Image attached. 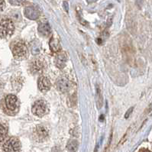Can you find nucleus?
Masks as SVG:
<instances>
[{
  "label": "nucleus",
  "instance_id": "423d86ee",
  "mask_svg": "<svg viewBox=\"0 0 152 152\" xmlns=\"http://www.w3.org/2000/svg\"><path fill=\"white\" fill-rule=\"evenodd\" d=\"M34 136L37 141H42L48 136V132L44 126L39 125L34 129Z\"/></svg>",
  "mask_w": 152,
  "mask_h": 152
},
{
  "label": "nucleus",
  "instance_id": "f8f14e48",
  "mask_svg": "<svg viewBox=\"0 0 152 152\" xmlns=\"http://www.w3.org/2000/svg\"><path fill=\"white\" fill-rule=\"evenodd\" d=\"M49 46H50V50L53 52H55V53H58L61 50L60 41L54 37H52L51 39H50V42H49Z\"/></svg>",
  "mask_w": 152,
  "mask_h": 152
},
{
  "label": "nucleus",
  "instance_id": "1a4fd4ad",
  "mask_svg": "<svg viewBox=\"0 0 152 152\" xmlns=\"http://www.w3.org/2000/svg\"><path fill=\"white\" fill-rule=\"evenodd\" d=\"M38 89L42 93L48 92L50 89V82L47 77H41L38 80Z\"/></svg>",
  "mask_w": 152,
  "mask_h": 152
},
{
  "label": "nucleus",
  "instance_id": "9b49d317",
  "mask_svg": "<svg viewBox=\"0 0 152 152\" xmlns=\"http://www.w3.org/2000/svg\"><path fill=\"white\" fill-rule=\"evenodd\" d=\"M31 71L33 73H40L44 70V64L42 61H39V60H35V61H32V63L30 65Z\"/></svg>",
  "mask_w": 152,
  "mask_h": 152
},
{
  "label": "nucleus",
  "instance_id": "6e6552de",
  "mask_svg": "<svg viewBox=\"0 0 152 152\" xmlns=\"http://www.w3.org/2000/svg\"><path fill=\"white\" fill-rule=\"evenodd\" d=\"M66 61H67V55L66 53L64 51L58 52L55 58V63L57 67L60 69H63L66 65Z\"/></svg>",
  "mask_w": 152,
  "mask_h": 152
},
{
  "label": "nucleus",
  "instance_id": "7ed1b4c3",
  "mask_svg": "<svg viewBox=\"0 0 152 152\" xmlns=\"http://www.w3.org/2000/svg\"><path fill=\"white\" fill-rule=\"evenodd\" d=\"M5 109L9 113L14 114V113H17L19 109V101L18 98L15 95L10 94L8 95L5 99Z\"/></svg>",
  "mask_w": 152,
  "mask_h": 152
},
{
  "label": "nucleus",
  "instance_id": "9d476101",
  "mask_svg": "<svg viewBox=\"0 0 152 152\" xmlns=\"http://www.w3.org/2000/svg\"><path fill=\"white\" fill-rule=\"evenodd\" d=\"M56 85H57V90L61 93H66L69 90V88H70V83L67 79L64 78V77L58 80Z\"/></svg>",
  "mask_w": 152,
  "mask_h": 152
},
{
  "label": "nucleus",
  "instance_id": "20e7f679",
  "mask_svg": "<svg viewBox=\"0 0 152 152\" xmlns=\"http://www.w3.org/2000/svg\"><path fill=\"white\" fill-rule=\"evenodd\" d=\"M31 111L34 115L38 117H43L48 113V105L44 100H38L34 103L31 108Z\"/></svg>",
  "mask_w": 152,
  "mask_h": 152
},
{
  "label": "nucleus",
  "instance_id": "dca6fc26",
  "mask_svg": "<svg viewBox=\"0 0 152 152\" xmlns=\"http://www.w3.org/2000/svg\"><path fill=\"white\" fill-rule=\"evenodd\" d=\"M7 136V130L6 127L2 125H0V142H2L5 140Z\"/></svg>",
  "mask_w": 152,
  "mask_h": 152
},
{
  "label": "nucleus",
  "instance_id": "6ab92c4d",
  "mask_svg": "<svg viewBox=\"0 0 152 152\" xmlns=\"http://www.w3.org/2000/svg\"><path fill=\"white\" fill-rule=\"evenodd\" d=\"M64 7L65 10H66V12H68V10H69V6H68V3L66 2H64Z\"/></svg>",
  "mask_w": 152,
  "mask_h": 152
},
{
  "label": "nucleus",
  "instance_id": "aec40b11",
  "mask_svg": "<svg viewBox=\"0 0 152 152\" xmlns=\"http://www.w3.org/2000/svg\"><path fill=\"white\" fill-rule=\"evenodd\" d=\"M86 1H87V2H89V3H92V2H96L97 0H86Z\"/></svg>",
  "mask_w": 152,
  "mask_h": 152
},
{
  "label": "nucleus",
  "instance_id": "2eb2a0df",
  "mask_svg": "<svg viewBox=\"0 0 152 152\" xmlns=\"http://www.w3.org/2000/svg\"><path fill=\"white\" fill-rule=\"evenodd\" d=\"M66 149L70 152H76L78 149V142L77 140L72 139L68 141L66 145Z\"/></svg>",
  "mask_w": 152,
  "mask_h": 152
},
{
  "label": "nucleus",
  "instance_id": "a211bd4d",
  "mask_svg": "<svg viewBox=\"0 0 152 152\" xmlns=\"http://www.w3.org/2000/svg\"><path fill=\"white\" fill-rule=\"evenodd\" d=\"M6 8V2L5 0H0V12H2Z\"/></svg>",
  "mask_w": 152,
  "mask_h": 152
},
{
  "label": "nucleus",
  "instance_id": "f03ea898",
  "mask_svg": "<svg viewBox=\"0 0 152 152\" xmlns=\"http://www.w3.org/2000/svg\"><path fill=\"white\" fill-rule=\"evenodd\" d=\"M12 54L14 57L18 61L25 59L28 56V49L23 41H18L15 42L12 46Z\"/></svg>",
  "mask_w": 152,
  "mask_h": 152
},
{
  "label": "nucleus",
  "instance_id": "4468645a",
  "mask_svg": "<svg viewBox=\"0 0 152 152\" xmlns=\"http://www.w3.org/2000/svg\"><path fill=\"white\" fill-rule=\"evenodd\" d=\"M31 51L33 55H38L41 51V45L39 41H34L31 45Z\"/></svg>",
  "mask_w": 152,
  "mask_h": 152
},
{
  "label": "nucleus",
  "instance_id": "39448f33",
  "mask_svg": "<svg viewBox=\"0 0 152 152\" xmlns=\"http://www.w3.org/2000/svg\"><path fill=\"white\" fill-rule=\"evenodd\" d=\"M3 150L6 152H20L21 143L18 138L12 137L7 140L3 145Z\"/></svg>",
  "mask_w": 152,
  "mask_h": 152
},
{
  "label": "nucleus",
  "instance_id": "f257e3e1",
  "mask_svg": "<svg viewBox=\"0 0 152 152\" xmlns=\"http://www.w3.org/2000/svg\"><path fill=\"white\" fill-rule=\"evenodd\" d=\"M14 23L9 18H0V37L9 38L14 33Z\"/></svg>",
  "mask_w": 152,
  "mask_h": 152
},
{
  "label": "nucleus",
  "instance_id": "ddd939ff",
  "mask_svg": "<svg viewBox=\"0 0 152 152\" xmlns=\"http://www.w3.org/2000/svg\"><path fill=\"white\" fill-rule=\"evenodd\" d=\"M38 31H39L40 34L41 35L45 36V37H48V36L50 35V27L48 23H41L38 26Z\"/></svg>",
  "mask_w": 152,
  "mask_h": 152
},
{
  "label": "nucleus",
  "instance_id": "f3484780",
  "mask_svg": "<svg viewBox=\"0 0 152 152\" xmlns=\"http://www.w3.org/2000/svg\"><path fill=\"white\" fill-rule=\"evenodd\" d=\"M8 1L13 6H21L24 3L25 0H8Z\"/></svg>",
  "mask_w": 152,
  "mask_h": 152
},
{
  "label": "nucleus",
  "instance_id": "0eeeda50",
  "mask_svg": "<svg viewBox=\"0 0 152 152\" xmlns=\"http://www.w3.org/2000/svg\"><path fill=\"white\" fill-rule=\"evenodd\" d=\"M25 15L31 20L38 19L40 15V12L34 6H28L24 10Z\"/></svg>",
  "mask_w": 152,
  "mask_h": 152
}]
</instances>
